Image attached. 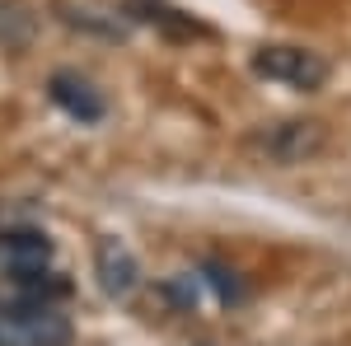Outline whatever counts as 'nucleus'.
I'll list each match as a JSON object with an SVG mask.
<instances>
[{
  "label": "nucleus",
  "instance_id": "1",
  "mask_svg": "<svg viewBox=\"0 0 351 346\" xmlns=\"http://www.w3.org/2000/svg\"><path fill=\"white\" fill-rule=\"evenodd\" d=\"M75 328L52 299H19L0 309V346H71Z\"/></svg>",
  "mask_w": 351,
  "mask_h": 346
},
{
  "label": "nucleus",
  "instance_id": "2",
  "mask_svg": "<svg viewBox=\"0 0 351 346\" xmlns=\"http://www.w3.org/2000/svg\"><path fill=\"white\" fill-rule=\"evenodd\" d=\"M52 267V239L38 230H5L0 234V276H10L14 286H24V299H47L43 276Z\"/></svg>",
  "mask_w": 351,
  "mask_h": 346
},
{
  "label": "nucleus",
  "instance_id": "3",
  "mask_svg": "<svg viewBox=\"0 0 351 346\" xmlns=\"http://www.w3.org/2000/svg\"><path fill=\"white\" fill-rule=\"evenodd\" d=\"M248 145H253L263 160L291 169V164H304V160H314V155L324 150L328 145V127L324 122H304V117H286V122L258 127Z\"/></svg>",
  "mask_w": 351,
  "mask_h": 346
},
{
  "label": "nucleus",
  "instance_id": "4",
  "mask_svg": "<svg viewBox=\"0 0 351 346\" xmlns=\"http://www.w3.org/2000/svg\"><path fill=\"white\" fill-rule=\"evenodd\" d=\"M253 71L263 80H276V84H286V89H304V94L328 80V61L319 52H309V47H295V42H267V47H258L253 52Z\"/></svg>",
  "mask_w": 351,
  "mask_h": 346
},
{
  "label": "nucleus",
  "instance_id": "5",
  "mask_svg": "<svg viewBox=\"0 0 351 346\" xmlns=\"http://www.w3.org/2000/svg\"><path fill=\"white\" fill-rule=\"evenodd\" d=\"M94 271H99L104 295H112V299H132L141 286V267H136L132 248L112 234H99V243H94Z\"/></svg>",
  "mask_w": 351,
  "mask_h": 346
},
{
  "label": "nucleus",
  "instance_id": "6",
  "mask_svg": "<svg viewBox=\"0 0 351 346\" xmlns=\"http://www.w3.org/2000/svg\"><path fill=\"white\" fill-rule=\"evenodd\" d=\"M47 94H52V103L61 108V112H71L75 122H99L104 108H108L104 94L84 80L80 71H56L52 80H47Z\"/></svg>",
  "mask_w": 351,
  "mask_h": 346
},
{
  "label": "nucleus",
  "instance_id": "7",
  "mask_svg": "<svg viewBox=\"0 0 351 346\" xmlns=\"http://www.w3.org/2000/svg\"><path fill=\"white\" fill-rule=\"evenodd\" d=\"M127 10H132L136 19H164L160 0H127Z\"/></svg>",
  "mask_w": 351,
  "mask_h": 346
}]
</instances>
